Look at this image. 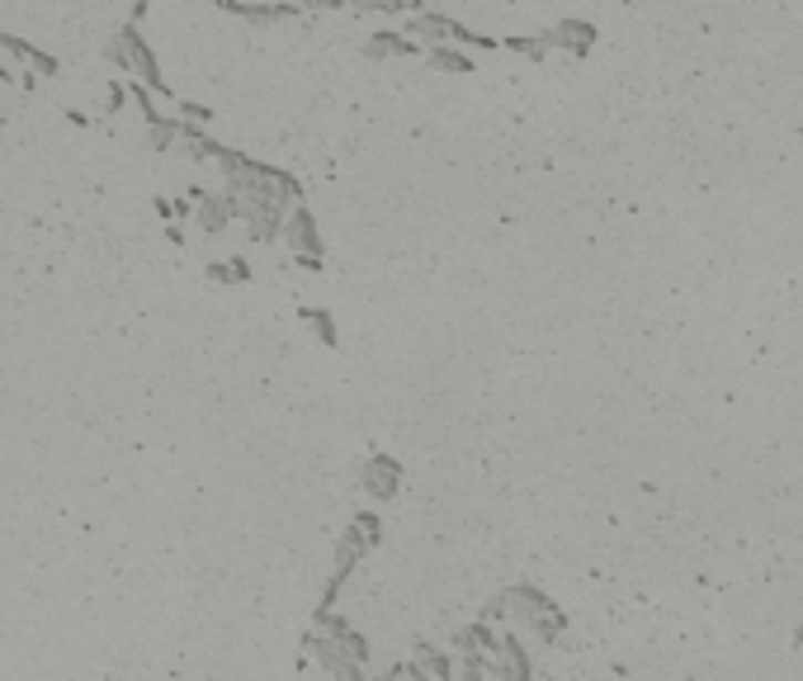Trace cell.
Returning a JSON list of instances; mask_svg holds the SVG:
<instances>
[{"label": "cell", "mask_w": 803, "mask_h": 681, "mask_svg": "<svg viewBox=\"0 0 803 681\" xmlns=\"http://www.w3.org/2000/svg\"><path fill=\"white\" fill-rule=\"evenodd\" d=\"M379 539H383V520L373 516V512H360L350 520V530H346V539L336 545V568H331V578H327V587H321V606L317 610H331L336 606V597H341V587H346V578L354 568L364 564V558L379 549Z\"/></svg>", "instance_id": "1"}, {"label": "cell", "mask_w": 803, "mask_h": 681, "mask_svg": "<svg viewBox=\"0 0 803 681\" xmlns=\"http://www.w3.org/2000/svg\"><path fill=\"white\" fill-rule=\"evenodd\" d=\"M502 601H506V620H515L521 630H529L539 643H553L563 630H567V616L558 606H553L539 587H529V582H515L502 591Z\"/></svg>", "instance_id": "2"}, {"label": "cell", "mask_w": 803, "mask_h": 681, "mask_svg": "<svg viewBox=\"0 0 803 681\" xmlns=\"http://www.w3.org/2000/svg\"><path fill=\"white\" fill-rule=\"evenodd\" d=\"M104 58H110L119 72H128V76H137L147 91H156V100H171V91H166V81H161V66H156V52H152V43L142 39V29H137V20H128L123 24L114 39H110V48H104Z\"/></svg>", "instance_id": "3"}, {"label": "cell", "mask_w": 803, "mask_h": 681, "mask_svg": "<svg viewBox=\"0 0 803 681\" xmlns=\"http://www.w3.org/2000/svg\"><path fill=\"white\" fill-rule=\"evenodd\" d=\"M416 43H459V48H496V39H482V33L463 29L459 20H444V14H431V10H412V24H406Z\"/></svg>", "instance_id": "4"}, {"label": "cell", "mask_w": 803, "mask_h": 681, "mask_svg": "<svg viewBox=\"0 0 803 681\" xmlns=\"http://www.w3.org/2000/svg\"><path fill=\"white\" fill-rule=\"evenodd\" d=\"M279 241H289V251H294L308 270H317V266H321V233H317L312 208L302 204V199H294V204H289V214H284V233H279Z\"/></svg>", "instance_id": "5"}, {"label": "cell", "mask_w": 803, "mask_h": 681, "mask_svg": "<svg viewBox=\"0 0 803 681\" xmlns=\"http://www.w3.org/2000/svg\"><path fill=\"white\" fill-rule=\"evenodd\" d=\"M237 208H241V199L231 195V189H199V195H194L189 218H194V227H199L204 237H218V233H227V227H231Z\"/></svg>", "instance_id": "6"}, {"label": "cell", "mask_w": 803, "mask_h": 681, "mask_svg": "<svg viewBox=\"0 0 803 681\" xmlns=\"http://www.w3.org/2000/svg\"><path fill=\"white\" fill-rule=\"evenodd\" d=\"M308 653L327 668L336 681H364V662L360 658H350L341 643H336L327 630H317V634H308Z\"/></svg>", "instance_id": "7"}, {"label": "cell", "mask_w": 803, "mask_h": 681, "mask_svg": "<svg viewBox=\"0 0 803 681\" xmlns=\"http://www.w3.org/2000/svg\"><path fill=\"white\" fill-rule=\"evenodd\" d=\"M360 487L373 497V502H392L402 493V464L392 454H369L364 460V474H360Z\"/></svg>", "instance_id": "8"}, {"label": "cell", "mask_w": 803, "mask_h": 681, "mask_svg": "<svg viewBox=\"0 0 803 681\" xmlns=\"http://www.w3.org/2000/svg\"><path fill=\"white\" fill-rule=\"evenodd\" d=\"M364 58H373V62H392V58H421V43L412 39V33L379 29V33H369V43H364Z\"/></svg>", "instance_id": "9"}, {"label": "cell", "mask_w": 803, "mask_h": 681, "mask_svg": "<svg viewBox=\"0 0 803 681\" xmlns=\"http://www.w3.org/2000/svg\"><path fill=\"white\" fill-rule=\"evenodd\" d=\"M218 10L241 14V20H251V24H279V20H294L302 6H294V0H279V6H246V0H223Z\"/></svg>", "instance_id": "10"}, {"label": "cell", "mask_w": 803, "mask_h": 681, "mask_svg": "<svg viewBox=\"0 0 803 681\" xmlns=\"http://www.w3.org/2000/svg\"><path fill=\"white\" fill-rule=\"evenodd\" d=\"M548 43L553 48H563V52H591V43H596V24H586V20H563V24H553L548 29Z\"/></svg>", "instance_id": "11"}, {"label": "cell", "mask_w": 803, "mask_h": 681, "mask_svg": "<svg viewBox=\"0 0 803 681\" xmlns=\"http://www.w3.org/2000/svg\"><path fill=\"white\" fill-rule=\"evenodd\" d=\"M0 52H6V58H14V62H24L29 72H43V76L58 72V58H48V52L29 48L24 39H10V33H0Z\"/></svg>", "instance_id": "12"}, {"label": "cell", "mask_w": 803, "mask_h": 681, "mask_svg": "<svg viewBox=\"0 0 803 681\" xmlns=\"http://www.w3.org/2000/svg\"><path fill=\"white\" fill-rule=\"evenodd\" d=\"M450 649H454V653H492V649H496V630H492L487 620L463 625V630L450 634Z\"/></svg>", "instance_id": "13"}, {"label": "cell", "mask_w": 803, "mask_h": 681, "mask_svg": "<svg viewBox=\"0 0 803 681\" xmlns=\"http://www.w3.org/2000/svg\"><path fill=\"white\" fill-rule=\"evenodd\" d=\"M406 677H454V662L444 658L435 643H416V653H412V662H406Z\"/></svg>", "instance_id": "14"}, {"label": "cell", "mask_w": 803, "mask_h": 681, "mask_svg": "<svg viewBox=\"0 0 803 681\" xmlns=\"http://www.w3.org/2000/svg\"><path fill=\"white\" fill-rule=\"evenodd\" d=\"M425 62H431L435 72H450V76H469L473 72V58L459 43H431V48H425Z\"/></svg>", "instance_id": "15"}, {"label": "cell", "mask_w": 803, "mask_h": 681, "mask_svg": "<svg viewBox=\"0 0 803 681\" xmlns=\"http://www.w3.org/2000/svg\"><path fill=\"white\" fill-rule=\"evenodd\" d=\"M147 143L156 152H171L175 143H181V114H156V118H147Z\"/></svg>", "instance_id": "16"}, {"label": "cell", "mask_w": 803, "mask_h": 681, "mask_svg": "<svg viewBox=\"0 0 803 681\" xmlns=\"http://www.w3.org/2000/svg\"><path fill=\"white\" fill-rule=\"evenodd\" d=\"M208 279H213V285H246V279H251V266H246L241 256L213 260V266H208Z\"/></svg>", "instance_id": "17"}, {"label": "cell", "mask_w": 803, "mask_h": 681, "mask_svg": "<svg viewBox=\"0 0 803 681\" xmlns=\"http://www.w3.org/2000/svg\"><path fill=\"white\" fill-rule=\"evenodd\" d=\"M298 318H302V327H312V331H317V341H321V345H336V322H331V312H321V308H302Z\"/></svg>", "instance_id": "18"}, {"label": "cell", "mask_w": 803, "mask_h": 681, "mask_svg": "<svg viewBox=\"0 0 803 681\" xmlns=\"http://www.w3.org/2000/svg\"><path fill=\"white\" fill-rule=\"evenodd\" d=\"M354 10H373V14H406V10H421L416 0H350Z\"/></svg>", "instance_id": "19"}, {"label": "cell", "mask_w": 803, "mask_h": 681, "mask_svg": "<svg viewBox=\"0 0 803 681\" xmlns=\"http://www.w3.org/2000/svg\"><path fill=\"white\" fill-rule=\"evenodd\" d=\"M506 48H511V52H521V58H544V52H553L548 29H544V33H534V39H506Z\"/></svg>", "instance_id": "20"}, {"label": "cell", "mask_w": 803, "mask_h": 681, "mask_svg": "<svg viewBox=\"0 0 803 681\" xmlns=\"http://www.w3.org/2000/svg\"><path fill=\"white\" fill-rule=\"evenodd\" d=\"M123 100H128V91H123V85H110V95H104V104H110V110H123Z\"/></svg>", "instance_id": "21"}, {"label": "cell", "mask_w": 803, "mask_h": 681, "mask_svg": "<svg viewBox=\"0 0 803 681\" xmlns=\"http://www.w3.org/2000/svg\"><path fill=\"white\" fill-rule=\"evenodd\" d=\"M302 10H336V6H346V0H298Z\"/></svg>", "instance_id": "22"}, {"label": "cell", "mask_w": 803, "mask_h": 681, "mask_svg": "<svg viewBox=\"0 0 803 681\" xmlns=\"http://www.w3.org/2000/svg\"><path fill=\"white\" fill-rule=\"evenodd\" d=\"M147 6H152V0H133V20H142V14H147Z\"/></svg>", "instance_id": "23"}, {"label": "cell", "mask_w": 803, "mask_h": 681, "mask_svg": "<svg viewBox=\"0 0 803 681\" xmlns=\"http://www.w3.org/2000/svg\"><path fill=\"white\" fill-rule=\"evenodd\" d=\"M213 6H223V0H213Z\"/></svg>", "instance_id": "24"}]
</instances>
